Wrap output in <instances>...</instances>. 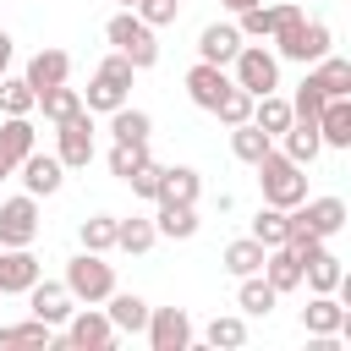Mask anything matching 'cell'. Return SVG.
Returning <instances> with one entry per match:
<instances>
[{"mask_svg": "<svg viewBox=\"0 0 351 351\" xmlns=\"http://www.w3.org/2000/svg\"><path fill=\"white\" fill-rule=\"evenodd\" d=\"M104 38H110V49L126 55L137 71H148V66L159 60V27H148V22H143L137 11H126V5L104 22Z\"/></svg>", "mask_w": 351, "mask_h": 351, "instance_id": "6da1fadb", "label": "cell"}, {"mask_svg": "<svg viewBox=\"0 0 351 351\" xmlns=\"http://www.w3.org/2000/svg\"><path fill=\"white\" fill-rule=\"evenodd\" d=\"M132 77H137V66L126 60V55H104L99 66H93V77H88V88H82V110H121L126 104V93H132Z\"/></svg>", "mask_w": 351, "mask_h": 351, "instance_id": "7a4b0ae2", "label": "cell"}, {"mask_svg": "<svg viewBox=\"0 0 351 351\" xmlns=\"http://www.w3.org/2000/svg\"><path fill=\"white\" fill-rule=\"evenodd\" d=\"M269 38H274V55H280V60H296V66H313V60H324V55L335 49L329 22H307V16H296V22L274 27Z\"/></svg>", "mask_w": 351, "mask_h": 351, "instance_id": "3957f363", "label": "cell"}, {"mask_svg": "<svg viewBox=\"0 0 351 351\" xmlns=\"http://www.w3.org/2000/svg\"><path fill=\"white\" fill-rule=\"evenodd\" d=\"M252 170H258L263 203H274V208H296V203L307 197V176H302V165H296V159H285L280 148H269Z\"/></svg>", "mask_w": 351, "mask_h": 351, "instance_id": "277c9868", "label": "cell"}, {"mask_svg": "<svg viewBox=\"0 0 351 351\" xmlns=\"http://www.w3.org/2000/svg\"><path fill=\"white\" fill-rule=\"evenodd\" d=\"M66 291H71V302H104L110 291H115V263H104V252H77L71 263H66V280H60Z\"/></svg>", "mask_w": 351, "mask_h": 351, "instance_id": "5b68a950", "label": "cell"}, {"mask_svg": "<svg viewBox=\"0 0 351 351\" xmlns=\"http://www.w3.org/2000/svg\"><path fill=\"white\" fill-rule=\"evenodd\" d=\"M121 335H115V324L104 318V307L99 302H88V307H71V318L60 324V346H77V351H110Z\"/></svg>", "mask_w": 351, "mask_h": 351, "instance_id": "8992f818", "label": "cell"}, {"mask_svg": "<svg viewBox=\"0 0 351 351\" xmlns=\"http://www.w3.org/2000/svg\"><path fill=\"white\" fill-rule=\"evenodd\" d=\"M230 66H236V77H230V82H236V88H247L252 99H263V93H274V88H280V55H274V49H263V44H241Z\"/></svg>", "mask_w": 351, "mask_h": 351, "instance_id": "52a82bcc", "label": "cell"}, {"mask_svg": "<svg viewBox=\"0 0 351 351\" xmlns=\"http://www.w3.org/2000/svg\"><path fill=\"white\" fill-rule=\"evenodd\" d=\"M55 143H60L55 159H60L66 170H88V165H93V121H88V110L55 121Z\"/></svg>", "mask_w": 351, "mask_h": 351, "instance_id": "ba28073f", "label": "cell"}, {"mask_svg": "<svg viewBox=\"0 0 351 351\" xmlns=\"http://www.w3.org/2000/svg\"><path fill=\"white\" fill-rule=\"evenodd\" d=\"M143 335H148L154 351H186L192 346V318H186V307H148Z\"/></svg>", "mask_w": 351, "mask_h": 351, "instance_id": "9c48e42d", "label": "cell"}, {"mask_svg": "<svg viewBox=\"0 0 351 351\" xmlns=\"http://www.w3.org/2000/svg\"><path fill=\"white\" fill-rule=\"evenodd\" d=\"M291 219H296L302 230H313V236L329 241V236L346 230V197H335V192H329V197H302V203L291 208Z\"/></svg>", "mask_w": 351, "mask_h": 351, "instance_id": "30bf717a", "label": "cell"}, {"mask_svg": "<svg viewBox=\"0 0 351 351\" xmlns=\"http://www.w3.org/2000/svg\"><path fill=\"white\" fill-rule=\"evenodd\" d=\"M38 236V197H5L0 203V247H33Z\"/></svg>", "mask_w": 351, "mask_h": 351, "instance_id": "8fae6325", "label": "cell"}, {"mask_svg": "<svg viewBox=\"0 0 351 351\" xmlns=\"http://www.w3.org/2000/svg\"><path fill=\"white\" fill-rule=\"evenodd\" d=\"M22 296H27V313H33V318H44L49 329H60V324L71 318V307H77V302H71V291H66L60 280H44V274H38Z\"/></svg>", "mask_w": 351, "mask_h": 351, "instance_id": "7c38bea8", "label": "cell"}, {"mask_svg": "<svg viewBox=\"0 0 351 351\" xmlns=\"http://www.w3.org/2000/svg\"><path fill=\"white\" fill-rule=\"evenodd\" d=\"M16 170H22L27 197H55V192H60V181H66V165H60L55 154H38V148H33V154H27Z\"/></svg>", "mask_w": 351, "mask_h": 351, "instance_id": "4fadbf2b", "label": "cell"}, {"mask_svg": "<svg viewBox=\"0 0 351 351\" xmlns=\"http://www.w3.org/2000/svg\"><path fill=\"white\" fill-rule=\"evenodd\" d=\"M38 274H44V263L27 247H0V296H22Z\"/></svg>", "mask_w": 351, "mask_h": 351, "instance_id": "5bb4252c", "label": "cell"}, {"mask_svg": "<svg viewBox=\"0 0 351 351\" xmlns=\"http://www.w3.org/2000/svg\"><path fill=\"white\" fill-rule=\"evenodd\" d=\"M296 16H302V5H296V0H280V5H263V0H258V5H247V11H241V22H236V27H241V38H269L274 27H285V22H296Z\"/></svg>", "mask_w": 351, "mask_h": 351, "instance_id": "9a60e30c", "label": "cell"}, {"mask_svg": "<svg viewBox=\"0 0 351 351\" xmlns=\"http://www.w3.org/2000/svg\"><path fill=\"white\" fill-rule=\"evenodd\" d=\"M236 49H241V27L236 22H208L197 33V60H208V66H230Z\"/></svg>", "mask_w": 351, "mask_h": 351, "instance_id": "2e32d148", "label": "cell"}, {"mask_svg": "<svg viewBox=\"0 0 351 351\" xmlns=\"http://www.w3.org/2000/svg\"><path fill=\"white\" fill-rule=\"evenodd\" d=\"M225 88H230L225 66H208V60H197V66L186 71V99H192L197 110H208V115H214V104L225 99Z\"/></svg>", "mask_w": 351, "mask_h": 351, "instance_id": "e0dca14e", "label": "cell"}, {"mask_svg": "<svg viewBox=\"0 0 351 351\" xmlns=\"http://www.w3.org/2000/svg\"><path fill=\"white\" fill-rule=\"evenodd\" d=\"M280 154L285 159H296L302 170L324 154V137H318V121H302V115H291V126L280 132Z\"/></svg>", "mask_w": 351, "mask_h": 351, "instance_id": "ac0fdd59", "label": "cell"}, {"mask_svg": "<svg viewBox=\"0 0 351 351\" xmlns=\"http://www.w3.org/2000/svg\"><path fill=\"white\" fill-rule=\"evenodd\" d=\"M302 329H307V335H340V329H346V302H340L335 291H324V296L313 291V302L302 307Z\"/></svg>", "mask_w": 351, "mask_h": 351, "instance_id": "d6986e66", "label": "cell"}, {"mask_svg": "<svg viewBox=\"0 0 351 351\" xmlns=\"http://www.w3.org/2000/svg\"><path fill=\"white\" fill-rule=\"evenodd\" d=\"M197 197H203V176H197L192 165H165L154 203H197Z\"/></svg>", "mask_w": 351, "mask_h": 351, "instance_id": "ffe728a7", "label": "cell"}, {"mask_svg": "<svg viewBox=\"0 0 351 351\" xmlns=\"http://www.w3.org/2000/svg\"><path fill=\"white\" fill-rule=\"evenodd\" d=\"M263 280H269L280 296H285V291H302V258H296L285 241L269 247V252H263Z\"/></svg>", "mask_w": 351, "mask_h": 351, "instance_id": "44dd1931", "label": "cell"}, {"mask_svg": "<svg viewBox=\"0 0 351 351\" xmlns=\"http://www.w3.org/2000/svg\"><path fill=\"white\" fill-rule=\"evenodd\" d=\"M104 302H110L104 318L115 324V335H143V324H148V302H143V296H132V291H110Z\"/></svg>", "mask_w": 351, "mask_h": 351, "instance_id": "7402d4cb", "label": "cell"}, {"mask_svg": "<svg viewBox=\"0 0 351 351\" xmlns=\"http://www.w3.org/2000/svg\"><path fill=\"white\" fill-rule=\"evenodd\" d=\"M22 77H27V88H33V93H38V88H55V82H66V77H71V55H66V49H38V55L27 60V71H22Z\"/></svg>", "mask_w": 351, "mask_h": 351, "instance_id": "603a6c76", "label": "cell"}, {"mask_svg": "<svg viewBox=\"0 0 351 351\" xmlns=\"http://www.w3.org/2000/svg\"><path fill=\"white\" fill-rule=\"evenodd\" d=\"M318 137H324V148H351V99H324Z\"/></svg>", "mask_w": 351, "mask_h": 351, "instance_id": "cb8c5ba5", "label": "cell"}, {"mask_svg": "<svg viewBox=\"0 0 351 351\" xmlns=\"http://www.w3.org/2000/svg\"><path fill=\"white\" fill-rule=\"evenodd\" d=\"M340 280H346V269H340V252L318 247L313 258H302V285H307V291H318V296H324V291H335Z\"/></svg>", "mask_w": 351, "mask_h": 351, "instance_id": "d4e9b609", "label": "cell"}, {"mask_svg": "<svg viewBox=\"0 0 351 351\" xmlns=\"http://www.w3.org/2000/svg\"><path fill=\"white\" fill-rule=\"evenodd\" d=\"M274 302H280V291L263 280V269H258V274H241V285H236V307H241L247 318H269Z\"/></svg>", "mask_w": 351, "mask_h": 351, "instance_id": "484cf974", "label": "cell"}, {"mask_svg": "<svg viewBox=\"0 0 351 351\" xmlns=\"http://www.w3.org/2000/svg\"><path fill=\"white\" fill-rule=\"evenodd\" d=\"M0 148H5L11 165H22V159L38 148V126H33V115H5V121H0Z\"/></svg>", "mask_w": 351, "mask_h": 351, "instance_id": "4316f807", "label": "cell"}, {"mask_svg": "<svg viewBox=\"0 0 351 351\" xmlns=\"http://www.w3.org/2000/svg\"><path fill=\"white\" fill-rule=\"evenodd\" d=\"M318 88H324V99H351V60H340L335 49L324 55V60H313V71H307Z\"/></svg>", "mask_w": 351, "mask_h": 351, "instance_id": "83f0119b", "label": "cell"}, {"mask_svg": "<svg viewBox=\"0 0 351 351\" xmlns=\"http://www.w3.org/2000/svg\"><path fill=\"white\" fill-rule=\"evenodd\" d=\"M154 230H159V236H170V241H186V236H197V203H159V214H154Z\"/></svg>", "mask_w": 351, "mask_h": 351, "instance_id": "f1b7e54d", "label": "cell"}, {"mask_svg": "<svg viewBox=\"0 0 351 351\" xmlns=\"http://www.w3.org/2000/svg\"><path fill=\"white\" fill-rule=\"evenodd\" d=\"M110 137H115V143H148V137H154V115L121 104V110H110Z\"/></svg>", "mask_w": 351, "mask_h": 351, "instance_id": "f546056e", "label": "cell"}, {"mask_svg": "<svg viewBox=\"0 0 351 351\" xmlns=\"http://www.w3.org/2000/svg\"><path fill=\"white\" fill-rule=\"evenodd\" d=\"M263 252H269L263 241H252V236H236V241L219 252V263H225V274H236V280H241V274H258V269H263Z\"/></svg>", "mask_w": 351, "mask_h": 351, "instance_id": "4dcf8cb0", "label": "cell"}, {"mask_svg": "<svg viewBox=\"0 0 351 351\" xmlns=\"http://www.w3.org/2000/svg\"><path fill=\"white\" fill-rule=\"evenodd\" d=\"M274 148V137L263 132V126H252V121H241V126H230V154L241 159V165H258L263 154Z\"/></svg>", "mask_w": 351, "mask_h": 351, "instance_id": "1f68e13d", "label": "cell"}, {"mask_svg": "<svg viewBox=\"0 0 351 351\" xmlns=\"http://www.w3.org/2000/svg\"><path fill=\"white\" fill-rule=\"evenodd\" d=\"M33 110H44V121H66V115L82 110V93L66 88V82H55V88H38V104Z\"/></svg>", "mask_w": 351, "mask_h": 351, "instance_id": "d6a6232c", "label": "cell"}, {"mask_svg": "<svg viewBox=\"0 0 351 351\" xmlns=\"http://www.w3.org/2000/svg\"><path fill=\"white\" fill-rule=\"evenodd\" d=\"M252 126H263L269 137H280V132L291 126V99H280V93H263V99H252Z\"/></svg>", "mask_w": 351, "mask_h": 351, "instance_id": "836d02e7", "label": "cell"}, {"mask_svg": "<svg viewBox=\"0 0 351 351\" xmlns=\"http://www.w3.org/2000/svg\"><path fill=\"white\" fill-rule=\"evenodd\" d=\"M285 230H291V208H274V203H263L247 236H252V241H263V247H280V241H285Z\"/></svg>", "mask_w": 351, "mask_h": 351, "instance_id": "e575fe53", "label": "cell"}, {"mask_svg": "<svg viewBox=\"0 0 351 351\" xmlns=\"http://www.w3.org/2000/svg\"><path fill=\"white\" fill-rule=\"evenodd\" d=\"M154 241H159L154 219H143V214H132V219H115V247H121V252H148Z\"/></svg>", "mask_w": 351, "mask_h": 351, "instance_id": "d590c367", "label": "cell"}, {"mask_svg": "<svg viewBox=\"0 0 351 351\" xmlns=\"http://www.w3.org/2000/svg\"><path fill=\"white\" fill-rule=\"evenodd\" d=\"M60 335L44 318H22V324H0V346H55Z\"/></svg>", "mask_w": 351, "mask_h": 351, "instance_id": "8d00e7d4", "label": "cell"}, {"mask_svg": "<svg viewBox=\"0 0 351 351\" xmlns=\"http://www.w3.org/2000/svg\"><path fill=\"white\" fill-rule=\"evenodd\" d=\"M203 340H208L214 351H219V346L236 351V346H247V318H241V313H225V318H214V324L203 329Z\"/></svg>", "mask_w": 351, "mask_h": 351, "instance_id": "74e56055", "label": "cell"}, {"mask_svg": "<svg viewBox=\"0 0 351 351\" xmlns=\"http://www.w3.org/2000/svg\"><path fill=\"white\" fill-rule=\"evenodd\" d=\"M38 93L27 88V77H0V115H33Z\"/></svg>", "mask_w": 351, "mask_h": 351, "instance_id": "f35d334b", "label": "cell"}, {"mask_svg": "<svg viewBox=\"0 0 351 351\" xmlns=\"http://www.w3.org/2000/svg\"><path fill=\"white\" fill-rule=\"evenodd\" d=\"M77 241H82L88 252H110V247H115V214H93V219H82Z\"/></svg>", "mask_w": 351, "mask_h": 351, "instance_id": "ab89813d", "label": "cell"}, {"mask_svg": "<svg viewBox=\"0 0 351 351\" xmlns=\"http://www.w3.org/2000/svg\"><path fill=\"white\" fill-rule=\"evenodd\" d=\"M214 115H219L225 126H241V121H252V93L230 82V88H225V99L214 104Z\"/></svg>", "mask_w": 351, "mask_h": 351, "instance_id": "60d3db41", "label": "cell"}, {"mask_svg": "<svg viewBox=\"0 0 351 351\" xmlns=\"http://www.w3.org/2000/svg\"><path fill=\"white\" fill-rule=\"evenodd\" d=\"M143 159H148V143H115V148H110V176H121V181H126Z\"/></svg>", "mask_w": 351, "mask_h": 351, "instance_id": "b9f144b4", "label": "cell"}, {"mask_svg": "<svg viewBox=\"0 0 351 351\" xmlns=\"http://www.w3.org/2000/svg\"><path fill=\"white\" fill-rule=\"evenodd\" d=\"M318 110H324V88H318L313 77H302V88H296V99H291V115L318 121Z\"/></svg>", "mask_w": 351, "mask_h": 351, "instance_id": "7bdbcfd3", "label": "cell"}, {"mask_svg": "<svg viewBox=\"0 0 351 351\" xmlns=\"http://www.w3.org/2000/svg\"><path fill=\"white\" fill-rule=\"evenodd\" d=\"M159 176H165V165H154V159H143V165H137V170L126 176V186H132L137 197H148V203H154V197H159Z\"/></svg>", "mask_w": 351, "mask_h": 351, "instance_id": "ee69618b", "label": "cell"}, {"mask_svg": "<svg viewBox=\"0 0 351 351\" xmlns=\"http://www.w3.org/2000/svg\"><path fill=\"white\" fill-rule=\"evenodd\" d=\"M132 11H137V16L148 22V27H170V22L181 16V0H137Z\"/></svg>", "mask_w": 351, "mask_h": 351, "instance_id": "f6af8a7d", "label": "cell"}, {"mask_svg": "<svg viewBox=\"0 0 351 351\" xmlns=\"http://www.w3.org/2000/svg\"><path fill=\"white\" fill-rule=\"evenodd\" d=\"M11 55H16V44H11V33H5V27H0V77H5V71H11Z\"/></svg>", "mask_w": 351, "mask_h": 351, "instance_id": "bcb514c9", "label": "cell"}, {"mask_svg": "<svg viewBox=\"0 0 351 351\" xmlns=\"http://www.w3.org/2000/svg\"><path fill=\"white\" fill-rule=\"evenodd\" d=\"M219 5H225V11H236V16H241V11H247V5H258V0H219Z\"/></svg>", "mask_w": 351, "mask_h": 351, "instance_id": "7dc6e473", "label": "cell"}, {"mask_svg": "<svg viewBox=\"0 0 351 351\" xmlns=\"http://www.w3.org/2000/svg\"><path fill=\"white\" fill-rule=\"evenodd\" d=\"M5 176H16V165H11V159H5V148H0V181H5Z\"/></svg>", "mask_w": 351, "mask_h": 351, "instance_id": "c3c4849f", "label": "cell"}, {"mask_svg": "<svg viewBox=\"0 0 351 351\" xmlns=\"http://www.w3.org/2000/svg\"><path fill=\"white\" fill-rule=\"evenodd\" d=\"M121 5H126V11H132V5H137V0H121Z\"/></svg>", "mask_w": 351, "mask_h": 351, "instance_id": "681fc988", "label": "cell"}, {"mask_svg": "<svg viewBox=\"0 0 351 351\" xmlns=\"http://www.w3.org/2000/svg\"><path fill=\"white\" fill-rule=\"evenodd\" d=\"M181 5H186V0H181Z\"/></svg>", "mask_w": 351, "mask_h": 351, "instance_id": "f907efd6", "label": "cell"}]
</instances>
